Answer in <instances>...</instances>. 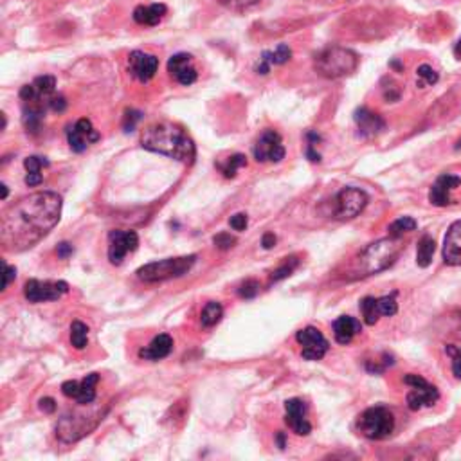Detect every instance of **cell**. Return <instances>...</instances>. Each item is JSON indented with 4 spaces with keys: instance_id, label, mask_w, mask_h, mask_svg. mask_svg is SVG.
I'll list each match as a JSON object with an SVG mask.
<instances>
[{
    "instance_id": "18",
    "label": "cell",
    "mask_w": 461,
    "mask_h": 461,
    "mask_svg": "<svg viewBox=\"0 0 461 461\" xmlns=\"http://www.w3.org/2000/svg\"><path fill=\"white\" fill-rule=\"evenodd\" d=\"M285 411H287L285 422H287L288 427H290L297 436H306V434H310L312 425L310 422L306 420V404L301 400V398H290V400L285 402Z\"/></svg>"
},
{
    "instance_id": "6",
    "label": "cell",
    "mask_w": 461,
    "mask_h": 461,
    "mask_svg": "<svg viewBox=\"0 0 461 461\" xmlns=\"http://www.w3.org/2000/svg\"><path fill=\"white\" fill-rule=\"evenodd\" d=\"M101 420H103V413H99V411L92 414H67V416H61L60 422L56 424V436L65 443L78 442L83 436L92 433Z\"/></svg>"
},
{
    "instance_id": "19",
    "label": "cell",
    "mask_w": 461,
    "mask_h": 461,
    "mask_svg": "<svg viewBox=\"0 0 461 461\" xmlns=\"http://www.w3.org/2000/svg\"><path fill=\"white\" fill-rule=\"evenodd\" d=\"M461 186V177L451 173H443L433 184L429 191V202L436 207H445L451 204V191Z\"/></svg>"
},
{
    "instance_id": "50",
    "label": "cell",
    "mask_w": 461,
    "mask_h": 461,
    "mask_svg": "<svg viewBox=\"0 0 461 461\" xmlns=\"http://www.w3.org/2000/svg\"><path fill=\"white\" fill-rule=\"evenodd\" d=\"M0 188H2V200H6V198H8V193H10V191H8V186H6V184H2Z\"/></svg>"
},
{
    "instance_id": "49",
    "label": "cell",
    "mask_w": 461,
    "mask_h": 461,
    "mask_svg": "<svg viewBox=\"0 0 461 461\" xmlns=\"http://www.w3.org/2000/svg\"><path fill=\"white\" fill-rule=\"evenodd\" d=\"M454 54H456V56L461 60V38H460V42L456 43V47H454Z\"/></svg>"
},
{
    "instance_id": "34",
    "label": "cell",
    "mask_w": 461,
    "mask_h": 461,
    "mask_svg": "<svg viewBox=\"0 0 461 461\" xmlns=\"http://www.w3.org/2000/svg\"><path fill=\"white\" fill-rule=\"evenodd\" d=\"M378 310H380L382 316H386V317L395 316L396 312H398V303H396V299H395V294L378 297Z\"/></svg>"
},
{
    "instance_id": "39",
    "label": "cell",
    "mask_w": 461,
    "mask_h": 461,
    "mask_svg": "<svg viewBox=\"0 0 461 461\" xmlns=\"http://www.w3.org/2000/svg\"><path fill=\"white\" fill-rule=\"evenodd\" d=\"M447 352L452 355V373L461 380V348L447 346Z\"/></svg>"
},
{
    "instance_id": "23",
    "label": "cell",
    "mask_w": 461,
    "mask_h": 461,
    "mask_svg": "<svg viewBox=\"0 0 461 461\" xmlns=\"http://www.w3.org/2000/svg\"><path fill=\"white\" fill-rule=\"evenodd\" d=\"M363 332L361 321L352 316H343L334 321V337L339 344H350L353 337Z\"/></svg>"
},
{
    "instance_id": "21",
    "label": "cell",
    "mask_w": 461,
    "mask_h": 461,
    "mask_svg": "<svg viewBox=\"0 0 461 461\" xmlns=\"http://www.w3.org/2000/svg\"><path fill=\"white\" fill-rule=\"evenodd\" d=\"M355 122L363 137H375L386 128V121L382 119L376 112H372L369 109L363 107L355 112Z\"/></svg>"
},
{
    "instance_id": "27",
    "label": "cell",
    "mask_w": 461,
    "mask_h": 461,
    "mask_svg": "<svg viewBox=\"0 0 461 461\" xmlns=\"http://www.w3.org/2000/svg\"><path fill=\"white\" fill-rule=\"evenodd\" d=\"M434 250H436V242H434L431 236L425 235L424 238L418 242V250H416V264H418V267L427 268L429 265H431Z\"/></svg>"
},
{
    "instance_id": "8",
    "label": "cell",
    "mask_w": 461,
    "mask_h": 461,
    "mask_svg": "<svg viewBox=\"0 0 461 461\" xmlns=\"http://www.w3.org/2000/svg\"><path fill=\"white\" fill-rule=\"evenodd\" d=\"M404 384L411 386V391L405 396L407 407L411 411H420L424 409V407H431L440 398V393H438L436 386L429 384L424 376L409 373V375L404 376Z\"/></svg>"
},
{
    "instance_id": "24",
    "label": "cell",
    "mask_w": 461,
    "mask_h": 461,
    "mask_svg": "<svg viewBox=\"0 0 461 461\" xmlns=\"http://www.w3.org/2000/svg\"><path fill=\"white\" fill-rule=\"evenodd\" d=\"M292 56V51L288 45L281 43L278 47L274 49V51H265L259 58L258 65H256V72L258 74H268L270 71V67L272 65H283V63H287Z\"/></svg>"
},
{
    "instance_id": "45",
    "label": "cell",
    "mask_w": 461,
    "mask_h": 461,
    "mask_svg": "<svg viewBox=\"0 0 461 461\" xmlns=\"http://www.w3.org/2000/svg\"><path fill=\"white\" fill-rule=\"evenodd\" d=\"M58 258L61 259H67L69 256H72V253H74V247H72V244H69V242H61L60 245H58Z\"/></svg>"
},
{
    "instance_id": "12",
    "label": "cell",
    "mask_w": 461,
    "mask_h": 461,
    "mask_svg": "<svg viewBox=\"0 0 461 461\" xmlns=\"http://www.w3.org/2000/svg\"><path fill=\"white\" fill-rule=\"evenodd\" d=\"M255 159L258 162H279L285 159V146L276 130H265L255 144Z\"/></svg>"
},
{
    "instance_id": "47",
    "label": "cell",
    "mask_w": 461,
    "mask_h": 461,
    "mask_svg": "<svg viewBox=\"0 0 461 461\" xmlns=\"http://www.w3.org/2000/svg\"><path fill=\"white\" fill-rule=\"evenodd\" d=\"M261 245H264V249H272L274 245H276V235L274 233H265L264 238H261Z\"/></svg>"
},
{
    "instance_id": "10",
    "label": "cell",
    "mask_w": 461,
    "mask_h": 461,
    "mask_svg": "<svg viewBox=\"0 0 461 461\" xmlns=\"http://www.w3.org/2000/svg\"><path fill=\"white\" fill-rule=\"evenodd\" d=\"M69 292V283L65 281H40L29 279L24 285V296L29 303L58 301Z\"/></svg>"
},
{
    "instance_id": "7",
    "label": "cell",
    "mask_w": 461,
    "mask_h": 461,
    "mask_svg": "<svg viewBox=\"0 0 461 461\" xmlns=\"http://www.w3.org/2000/svg\"><path fill=\"white\" fill-rule=\"evenodd\" d=\"M395 429V416L387 407H369L358 416V431L367 440H386Z\"/></svg>"
},
{
    "instance_id": "43",
    "label": "cell",
    "mask_w": 461,
    "mask_h": 461,
    "mask_svg": "<svg viewBox=\"0 0 461 461\" xmlns=\"http://www.w3.org/2000/svg\"><path fill=\"white\" fill-rule=\"evenodd\" d=\"M14 278H17V268L11 267V265H8L4 261V283H2V290H6V288L10 287V283L13 281Z\"/></svg>"
},
{
    "instance_id": "22",
    "label": "cell",
    "mask_w": 461,
    "mask_h": 461,
    "mask_svg": "<svg viewBox=\"0 0 461 461\" xmlns=\"http://www.w3.org/2000/svg\"><path fill=\"white\" fill-rule=\"evenodd\" d=\"M173 350V339L171 335L168 334H160L157 335L156 339L151 341L146 348L139 350V357L144 358V361H160V358H166Z\"/></svg>"
},
{
    "instance_id": "25",
    "label": "cell",
    "mask_w": 461,
    "mask_h": 461,
    "mask_svg": "<svg viewBox=\"0 0 461 461\" xmlns=\"http://www.w3.org/2000/svg\"><path fill=\"white\" fill-rule=\"evenodd\" d=\"M168 13V8L164 4H150L137 6L133 10V20L141 25H157Z\"/></svg>"
},
{
    "instance_id": "16",
    "label": "cell",
    "mask_w": 461,
    "mask_h": 461,
    "mask_svg": "<svg viewBox=\"0 0 461 461\" xmlns=\"http://www.w3.org/2000/svg\"><path fill=\"white\" fill-rule=\"evenodd\" d=\"M168 72L177 83L184 87L193 85L198 78V72L193 65V58L188 52H177L168 60Z\"/></svg>"
},
{
    "instance_id": "2",
    "label": "cell",
    "mask_w": 461,
    "mask_h": 461,
    "mask_svg": "<svg viewBox=\"0 0 461 461\" xmlns=\"http://www.w3.org/2000/svg\"><path fill=\"white\" fill-rule=\"evenodd\" d=\"M141 146L144 150L180 160L184 164H191L197 156L193 139L182 127L170 121L153 122L146 127L141 133Z\"/></svg>"
},
{
    "instance_id": "36",
    "label": "cell",
    "mask_w": 461,
    "mask_h": 461,
    "mask_svg": "<svg viewBox=\"0 0 461 461\" xmlns=\"http://www.w3.org/2000/svg\"><path fill=\"white\" fill-rule=\"evenodd\" d=\"M218 2L231 11H247L250 8H255L259 0H218Z\"/></svg>"
},
{
    "instance_id": "31",
    "label": "cell",
    "mask_w": 461,
    "mask_h": 461,
    "mask_svg": "<svg viewBox=\"0 0 461 461\" xmlns=\"http://www.w3.org/2000/svg\"><path fill=\"white\" fill-rule=\"evenodd\" d=\"M416 227H418V224H416L414 218L400 217L396 218V220L389 226V236H393V238H402L405 233H411V231H414Z\"/></svg>"
},
{
    "instance_id": "28",
    "label": "cell",
    "mask_w": 461,
    "mask_h": 461,
    "mask_svg": "<svg viewBox=\"0 0 461 461\" xmlns=\"http://www.w3.org/2000/svg\"><path fill=\"white\" fill-rule=\"evenodd\" d=\"M222 317H224V306L218 301H209L200 314V323L204 328H213L220 323Z\"/></svg>"
},
{
    "instance_id": "14",
    "label": "cell",
    "mask_w": 461,
    "mask_h": 461,
    "mask_svg": "<svg viewBox=\"0 0 461 461\" xmlns=\"http://www.w3.org/2000/svg\"><path fill=\"white\" fill-rule=\"evenodd\" d=\"M99 382L98 373H90L81 382L67 380L61 384V393L67 398H72L80 405H89L96 400V386Z\"/></svg>"
},
{
    "instance_id": "20",
    "label": "cell",
    "mask_w": 461,
    "mask_h": 461,
    "mask_svg": "<svg viewBox=\"0 0 461 461\" xmlns=\"http://www.w3.org/2000/svg\"><path fill=\"white\" fill-rule=\"evenodd\" d=\"M443 261L451 267L461 265V220L449 227L443 240Z\"/></svg>"
},
{
    "instance_id": "11",
    "label": "cell",
    "mask_w": 461,
    "mask_h": 461,
    "mask_svg": "<svg viewBox=\"0 0 461 461\" xmlns=\"http://www.w3.org/2000/svg\"><path fill=\"white\" fill-rule=\"evenodd\" d=\"M296 339L301 346V355L305 361H319L328 352V341L314 326H306V328L299 330Z\"/></svg>"
},
{
    "instance_id": "9",
    "label": "cell",
    "mask_w": 461,
    "mask_h": 461,
    "mask_svg": "<svg viewBox=\"0 0 461 461\" xmlns=\"http://www.w3.org/2000/svg\"><path fill=\"white\" fill-rule=\"evenodd\" d=\"M367 206L366 191L358 188H344L335 198V218L352 220L358 217Z\"/></svg>"
},
{
    "instance_id": "17",
    "label": "cell",
    "mask_w": 461,
    "mask_h": 461,
    "mask_svg": "<svg viewBox=\"0 0 461 461\" xmlns=\"http://www.w3.org/2000/svg\"><path fill=\"white\" fill-rule=\"evenodd\" d=\"M159 69V58L144 51H133L128 56V71L137 81L146 83L156 76Z\"/></svg>"
},
{
    "instance_id": "38",
    "label": "cell",
    "mask_w": 461,
    "mask_h": 461,
    "mask_svg": "<svg viewBox=\"0 0 461 461\" xmlns=\"http://www.w3.org/2000/svg\"><path fill=\"white\" fill-rule=\"evenodd\" d=\"M142 114L137 112V110H127L125 112V118H122V128H125V132H132L136 125L141 121Z\"/></svg>"
},
{
    "instance_id": "44",
    "label": "cell",
    "mask_w": 461,
    "mask_h": 461,
    "mask_svg": "<svg viewBox=\"0 0 461 461\" xmlns=\"http://www.w3.org/2000/svg\"><path fill=\"white\" fill-rule=\"evenodd\" d=\"M38 407L43 411V413H54L56 411V402H54V398H51V396H45V398H42V400L38 402Z\"/></svg>"
},
{
    "instance_id": "13",
    "label": "cell",
    "mask_w": 461,
    "mask_h": 461,
    "mask_svg": "<svg viewBox=\"0 0 461 461\" xmlns=\"http://www.w3.org/2000/svg\"><path fill=\"white\" fill-rule=\"evenodd\" d=\"M139 245L136 231H110L109 259L112 265H121L128 253H133Z\"/></svg>"
},
{
    "instance_id": "33",
    "label": "cell",
    "mask_w": 461,
    "mask_h": 461,
    "mask_svg": "<svg viewBox=\"0 0 461 461\" xmlns=\"http://www.w3.org/2000/svg\"><path fill=\"white\" fill-rule=\"evenodd\" d=\"M416 76H418V87H425V85H434L438 81V72L434 71L433 67L424 63V65L418 67V71H416Z\"/></svg>"
},
{
    "instance_id": "3",
    "label": "cell",
    "mask_w": 461,
    "mask_h": 461,
    "mask_svg": "<svg viewBox=\"0 0 461 461\" xmlns=\"http://www.w3.org/2000/svg\"><path fill=\"white\" fill-rule=\"evenodd\" d=\"M402 250H404V244H402L400 238L387 236V238L373 242L358 255V272H363V276H372V274H378L382 270H386V268H389L391 265L395 264Z\"/></svg>"
},
{
    "instance_id": "32",
    "label": "cell",
    "mask_w": 461,
    "mask_h": 461,
    "mask_svg": "<svg viewBox=\"0 0 461 461\" xmlns=\"http://www.w3.org/2000/svg\"><path fill=\"white\" fill-rule=\"evenodd\" d=\"M297 265H299V259L294 258V256H292V258H287L272 274H270V283L281 281V279L288 278V276L294 272V268H296Z\"/></svg>"
},
{
    "instance_id": "1",
    "label": "cell",
    "mask_w": 461,
    "mask_h": 461,
    "mask_svg": "<svg viewBox=\"0 0 461 461\" xmlns=\"http://www.w3.org/2000/svg\"><path fill=\"white\" fill-rule=\"evenodd\" d=\"M61 217V197L40 191L20 198L2 215L0 240L6 250L22 253L31 249L58 226Z\"/></svg>"
},
{
    "instance_id": "35",
    "label": "cell",
    "mask_w": 461,
    "mask_h": 461,
    "mask_svg": "<svg viewBox=\"0 0 461 461\" xmlns=\"http://www.w3.org/2000/svg\"><path fill=\"white\" fill-rule=\"evenodd\" d=\"M259 292V283L256 279H245L244 283L238 288V296L244 297V299H253V297L258 296Z\"/></svg>"
},
{
    "instance_id": "42",
    "label": "cell",
    "mask_w": 461,
    "mask_h": 461,
    "mask_svg": "<svg viewBox=\"0 0 461 461\" xmlns=\"http://www.w3.org/2000/svg\"><path fill=\"white\" fill-rule=\"evenodd\" d=\"M49 109L52 112H63L67 109V101L63 96H52L51 101H49Z\"/></svg>"
},
{
    "instance_id": "26",
    "label": "cell",
    "mask_w": 461,
    "mask_h": 461,
    "mask_svg": "<svg viewBox=\"0 0 461 461\" xmlns=\"http://www.w3.org/2000/svg\"><path fill=\"white\" fill-rule=\"evenodd\" d=\"M244 166H247V157L242 153H235V156L227 157V159L217 162V168L226 179H235L238 170H242Z\"/></svg>"
},
{
    "instance_id": "5",
    "label": "cell",
    "mask_w": 461,
    "mask_h": 461,
    "mask_svg": "<svg viewBox=\"0 0 461 461\" xmlns=\"http://www.w3.org/2000/svg\"><path fill=\"white\" fill-rule=\"evenodd\" d=\"M197 264V255L179 256V258H166L160 261H151V264L142 265L137 268V278L146 283L166 281V279L182 278L193 268Z\"/></svg>"
},
{
    "instance_id": "41",
    "label": "cell",
    "mask_w": 461,
    "mask_h": 461,
    "mask_svg": "<svg viewBox=\"0 0 461 461\" xmlns=\"http://www.w3.org/2000/svg\"><path fill=\"white\" fill-rule=\"evenodd\" d=\"M229 224L235 231H245V227H247L249 220H247V215H245V213H238V215H235V217H231Z\"/></svg>"
},
{
    "instance_id": "37",
    "label": "cell",
    "mask_w": 461,
    "mask_h": 461,
    "mask_svg": "<svg viewBox=\"0 0 461 461\" xmlns=\"http://www.w3.org/2000/svg\"><path fill=\"white\" fill-rule=\"evenodd\" d=\"M24 166L28 173H42L43 168L49 166V160L43 159V157H28L24 160Z\"/></svg>"
},
{
    "instance_id": "4",
    "label": "cell",
    "mask_w": 461,
    "mask_h": 461,
    "mask_svg": "<svg viewBox=\"0 0 461 461\" xmlns=\"http://www.w3.org/2000/svg\"><path fill=\"white\" fill-rule=\"evenodd\" d=\"M314 67H316L317 74L323 78L337 80V78L350 76L357 71L358 56L352 49L334 45V47L325 49L317 54Z\"/></svg>"
},
{
    "instance_id": "46",
    "label": "cell",
    "mask_w": 461,
    "mask_h": 461,
    "mask_svg": "<svg viewBox=\"0 0 461 461\" xmlns=\"http://www.w3.org/2000/svg\"><path fill=\"white\" fill-rule=\"evenodd\" d=\"M43 182L42 173H28L25 175V184L29 188H34V186H40Z\"/></svg>"
},
{
    "instance_id": "40",
    "label": "cell",
    "mask_w": 461,
    "mask_h": 461,
    "mask_svg": "<svg viewBox=\"0 0 461 461\" xmlns=\"http://www.w3.org/2000/svg\"><path fill=\"white\" fill-rule=\"evenodd\" d=\"M213 242H215V245H217L220 250L231 249V247L236 244L235 236L227 235V233H220V235H217L215 238H213Z\"/></svg>"
},
{
    "instance_id": "48",
    "label": "cell",
    "mask_w": 461,
    "mask_h": 461,
    "mask_svg": "<svg viewBox=\"0 0 461 461\" xmlns=\"http://www.w3.org/2000/svg\"><path fill=\"white\" fill-rule=\"evenodd\" d=\"M278 445L279 449H285V434L278 433Z\"/></svg>"
},
{
    "instance_id": "30",
    "label": "cell",
    "mask_w": 461,
    "mask_h": 461,
    "mask_svg": "<svg viewBox=\"0 0 461 461\" xmlns=\"http://www.w3.org/2000/svg\"><path fill=\"white\" fill-rule=\"evenodd\" d=\"M89 343V326L83 321H74L71 325V344L76 350L87 348Z\"/></svg>"
},
{
    "instance_id": "15",
    "label": "cell",
    "mask_w": 461,
    "mask_h": 461,
    "mask_svg": "<svg viewBox=\"0 0 461 461\" xmlns=\"http://www.w3.org/2000/svg\"><path fill=\"white\" fill-rule=\"evenodd\" d=\"M99 132L92 127V122L90 119H80V121H76L72 127L67 128V141H69V146H71V150L76 151V153H81V151H85L92 142L99 141Z\"/></svg>"
},
{
    "instance_id": "29",
    "label": "cell",
    "mask_w": 461,
    "mask_h": 461,
    "mask_svg": "<svg viewBox=\"0 0 461 461\" xmlns=\"http://www.w3.org/2000/svg\"><path fill=\"white\" fill-rule=\"evenodd\" d=\"M361 310H363L364 323L369 326H373L376 321L380 319V310H378V297L367 296L361 301Z\"/></svg>"
}]
</instances>
